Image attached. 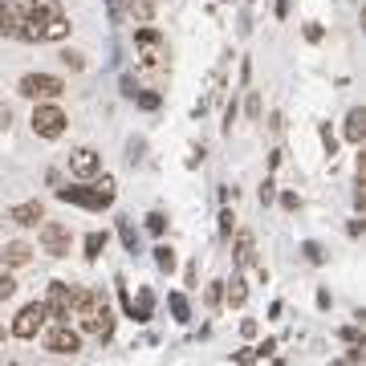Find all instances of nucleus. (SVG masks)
Returning a JSON list of instances; mask_svg holds the SVG:
<instances>
[{
	"mask_svg": "<svg viewBox=\"0 0 366 366\" xmlns=\"http://www.w3.org/2000/svg\"><path fill=\"white\" fill-rule=\"evenodd\" d=\"M65 122H69V118H65V110H61V106H37V110H33V131H37V135L41 138H61L65 135Z\"/></svg>",
	"mask_w": 366,
	"mask_h": 366,
	"instance_id": "obj_9",
	"label": "nucleus"
},
{
	"mask_svg": "<svg viewBox=\"0 0 366 366\" xmlns=\"http://www.w3.org/2000/svg\"><path fill=\"white\" fill-rule=\"evenodd\" d=\"M61 61H65L69 69H82V65H86V61H82V53H61Z\"/></svg>",
	"mask_w": 366,
	"mask_h": 366,
	"instance_id": "obj_28",
	"label": "nucleus"
},
{
	"mask_svg": "<svg viewBox=\"0 0 366 366\" xmlns=\"http://www.w3.org/2000/svg\"><path fill=\"white\" fill-rule=\"evenodd\" d=\"M122 305H127V314H131L135 321H147V318H151V305H155V297H151V289H142V293H138V301H135V297L122 289Z\"/></svg>",
	"mask_w": 366,
	"mask_h": 366,
	"instance_id": "obj_13",
	"label": "nucleus"
},
{
	"mask_svg": "<svg viewBox=\"0 0 366 366\" xmlns=\"http://www.w3.org/2000/svg\"><path fill=\"white\" fill-rule=\"evenodd\" d=\"M281 208H285V212H297V195H293V191H285V195H281Z\"/></svg>",
	"mask_w": 366,
	"mask_h": 366,
	"instance_id": "obj_29",
	"label": "nucleus"
},
{
	"mask_svg": "<svg viewBox=\"0 0 366 366\" xmlns=\"http://www.w3.org/2000/svg\"><path fill=\"white\" fill-rule=\"evenodd\" d=\"M0 257H4V265H8V269H21V265H29V261H33V248H29L25 240H12V244H4V252H0Z\"/></svg>",
	"mask_w": 366,
	"mask_h": 366,
	"instance_id": "obj_14",
	"label": "nucleus"
},
{
	"mask_svg": "<svg viewBox=\"0 0 366 366\" xmlns=\"http://www.w3.org/2000/svg\"><path fill=\"white\" fill-rule=\"evenodd\" d=\"M289 4H293V0H277V21H285V17H289Z\"/></svg>",
	"mask_w": 366,
	"mask_h": 366,
	"instance_id": "obj_31",
	"label": "nucleus"
},
{
	"mask_svg": "<svg viewBox=\"0 0 366 366\" xmlns=\"http://www.w3.org/2000/svg\"><path fill=\"white\" fill-rule=\"evenodd\" d=\"M8 220H12V224H21V228H37V224L45 220V208H41L37 200H29V204H17V208L8 212Z\"/></svg>",
	"mask_w": 366,
	"mask_h": 366,
	"instance_id": "obj_12",
	"label": "nucleus"
},
{
	"mask_svg": "<svg viewBox=\"0 0 366 366\" xmlns=\"http://www.w3.org/2000/svg\"><path fill=\"white\" fill-rule=\"evenodd\" d=\"M155 265H159L163 273H171V269H175V252H171L167 244H159V248H155Z\"/></svg>",
	"mask_w": 366,
	"mask_h": 366,
	"instance_id": "obj_22",
	"label": "nucleus"
},
{
	"mask_svg": "<svg viewBox=\"0 0 366 366\" xmlns=\"http://www.w3.org/2000/svg\"><path fill=\"white\" fill-rule=\"evenodd\" d=\"M45 318H49V310H45V301H33V305H25L17 318H12V338H37L41 334V325H45Z\"/></svg>",
	"mask_w": 366,
	"mask_h": 366,
	"instance_id": "obj_7",
	"label": "nucleus"
},
{
	"mask_svg": "<svg viewBox=\"0 0 366 366\" xmlns=\"http://www.w3.org/2000/svg\"><path fill=\"white\" fill-rule=\"evenodd\" d=\"M135 102L142 110H159V94L155 90H135Z\"/></svg>",
	"mask_w": 366,
	"mask_h": 366,
	"instance_id": "obj_23",
	"label": "nucleus"
},
{
	"mask_svg": "<svg viewBox=\"0 0 366 366\" xmlns=\"http://www.w3.org/2000/svg\"><path fill=\"white\" fill-rule=\"evenodd\" d=\"M45 310H49V318H57V321L74 318V285H65V281H49Z\"/></svg>",
	"mask_w": 366,
	"mask_h": 366,
	"instance_id": "obj_8",
	"label": "nucleus"
},
{
	"mask_svg": "<svg viewBox=\"0 0 366 366\" xmlns=\"http://www.w3.org/2000/svg\"><path fill=\"white\" fill-rule=\"evenodd\" d=\"M8 122H12V110H8V106L0 102V127H8Z\"/></svg>",
	"mask_w": 366,
	"mask_h": 366,
	"instance_id": "obj_33",
	"label": "nucleus"
},
{
	"mask_svg": "<svg viewBox=\"0 0 366 366\" xmlns=\"http://www.w3.org/2000/svg\"><path fill=\"white\" fill-rule=\"evenodd\" d=\"M163 228H167V216H163V212H151V216H147V232H155V236H159Z\"/></svg>",
	"mask_w": 366,
	"mask_h": 366,
	"instance_id": "obj_26",
	"label": "nucleus"
},
{
	"mask_svg": "<svg viewBox=\"0 0 366 366\" xmlns=\"http://www.w3.org/2000/svg\"><path fill=\"white\" fill-rule=\"evenodd\" d=\"M41 248L49 257H69V228L57 220H41Z\"/></svg>",
	"mask_w": 366,
	"mask_h": 366,
	"instance_id": "obj_10",
	"label": "nucleus"
},
{
	"mask_svg": "<svg viewBox=\"0 0 366 366\" xmlns=\"http://www.w3.org/2000/svg\"><path fill=\"white\" fill-rule=\"evenodd\" d=\"M0 338H4V325H0Z\"/></svg>",
	"mask_w": 366,
	"mask_h": 366,
	"instance_id": "obj_34",
	"label": "nucleus"
},
{
	"mask_svg": "<svg viewBox=\"0 0 366 366\" xmlns=\"http://www.w3.org/2000/svg\"><path fill=\"white\" fill-rule=\"evenodd\" d=\"M114 195H118V187H114L110 175H102L98 187H57V200H61V204H78V208H90V212L110 208Z\"/></svg>",
	"mask_w": 366,
	"mask_h": 366,
	"instance_id": "obj_4",
	"label": "nucleus"
},
{
	"mask_svg": "<svg viewBox=\"0 0 366 366\" xmlns=\"http://www.w3.org/2000/svg\"><path fill=\"white\" fill-rule=\"evenodd\" d=\"M167 305H171L175 321H187V318H191V310H187V297H183V293H171V297H167Z\"/></svg>",
	"mask_w": 366,
	"mask_h": 366,
	"instance_id": "obj_20",
	"label": "nucleus"
},
{
	"mask_svg": "<svg viewBox=\"0 0 366 366\" xmlns=\"http://www.w3.org/2000/svg\"><path fill=\"white\" fill-rule=\"evenodd\" d=\"M69 171H74L78 180H94V175L102 171V155H98V151H90V147L69 151Z\"/></svg>",
	"mask_w": 366,
	"mask_h": 366,
	"instance_id": "obj_11",
	"label": "nucleus"
},
{
	"mask_svg": "<svg viewBox=\"0 0 366 366\" xmlns=\"http://www.w3.org/2000/svg\"><path fill=\"white\" fill-rule=\"evenodd\" d=\"M321 142H325V155H334L338 142H334V135H330V127H321Z\"/></svg>",
	"mask_w": 366,
	"mask_h": 366,
	"instance_id": "obj_30",
	"label": "nucleus"
},
{
	"mask_svg": "<svg viewBox=\"0 0 366 366\" xmlns=\"http://www.w3.org/2000/svg\"><path fill=\"white\" fill-rule=\"evenodd\" d=\"M224 301H228L232 310H240V305L248 301V289H244V281H240V277H232V285L224 289Z\"/></svg>",
	"mask_w": 366,
	"mask_h": 366,
	"instance_id": "obj_16",
	"label": "nucleus"
},
{
	"mask_svg": "<svg viewBox=\"0 0 366 366\" xmlns=\"http://www.w3.org/2000/svg\"><path fill=\"white\" fill-rule=\"evenodd\" d=\"M102 248H106V232H90V236H86V257L98 261V257H102Z\"/></svg>",
	"mask_w": 366,
	"mask_h": 366,
	"instance_id": "obj_18",
	"label": "nucleus"
},
{
	"mask_svg": "<svg viewBox=\"0 0 366 366\" xmlns=\"http://www.w3.org/2000/svg\"><path fill=\"white\" fill-rule=\"evenodd\" d=\"M17 90L25 94V98L49 102V98H61V94H65V82H61V78H53V74H25Z\"/></svg>",
	"mask_w": 366,
	"mask_h": 366,
	"instance_id": "obj_6",
	"label": "nucleus"
},
{
	"mask_svg": "<svg viewBox=\"0 0 366 366\" xmlns=\"http://www.w3.org/2000/svg\"><path fill=\"white\" fill-rule=\"evenodd\" d=\"M45 350L49 354H57V358L78 354V350H82V330H74L69 321H57V325L45 334Z\"/></svg>",
	"mask_w": 366,
	"mask_h": 366,
	"instance_id": "obj_5",
	"label": "nucleus"
},
{
	"mask_svg": "<svg viewBox=\"0 0 366 366\" xmlns=\"http://www.w3.org/2000/svg\"><path fill=\"white\" fill-rule=\"evenodd\" d=\"M135 65L142 74H151V82H163V74H167V41H163L159 29L142 25L135 33Z\"/></svg>",
	"mask_w": 366,
	"mask_h": 366,
	"instance_id": "obj_3",
	"label": "nucleus"
},
{
	"mask_svg": "<svg viewBox=\"0 0 366 366\" xmlns=\"http://www.w3.org/2000/svg\"><path fill=\"white\" fill-rule=\"evenodd\" d=\"M220 232H224V236H232V212H224V216H220Z\"/></svg>",
	"mask_w": 366,
	"mask_h": 366,
	"instance_id": "obj_32",
	"label": "nucleus"
},
{
	"mask_svg": "<svg viewBox=\"0 0 366 366\" xmlns=\"http://www.w3.org/2000/svg\"><path fill=\"white\" fill-rule=\"evenodd\" d=\"M12 293H17V281H12L8 273H0V301H8Z\"/></svg>",
	"mask_w": 366,
	"mask_h": 366,
	"instance_id": "obj_27",
	"label": "nucleus"
},
{
	"mask_svg": "<svg viewBox=\"0 0 366 366\" xmlns=\"http://www.w3.org/2000/svg\"><path fill=\"white\" fill-rule=\"evenodd\" d=\"M74 318H78V330L98 342H106L114 334V314H110L106 297L94 289H74Z\"/></svg>",
	"mask_w": 366,
	"mask_h": 366,
	"instance_id": "obj_2",
	"label": "nucleus"
},
{
	"mask_svg": "<svg viewBox=\"0 0 366 366\" xmlns=\"http://www.w3.org/2000/svg\"><path fill=\"white\" fill-rule=\"evenodd\" d=\"M151 12H155V0H131V17H135V21L147 25V21H151Z\"/></svg>",
	"mask_w": 366,
	"mask_h": 366,
	"instance_id": "obj_21",
	"label": "nucleus"
},
{
	"mask_svg": "<svg viewBox=\"0 0 366 366\" xmlns=\"http://www.w3.org/2000/svg\"><path fill=\"white\" fill-rule=\"evenodd\" d=\"M363 135H366V110H350L346 114V142H363Z\"/></svg>",
	"mask_w": 366,
	"mask_h": 366,
	"instance_id": "obj_15",
	"label": "nucleus"
},
{
	"mask_svg": "<svg viewBox=\"0 0 366 366\" xmlns=\"http://www.w3.org/2000/svg\"><path fill=\"white\" fill-rule=\"evenodd\" d=\"M301 252H305V261H310V265H321V261H325L321 244H314V240H305V244H301Z\"/></svg>",
	"mask_w": 366,
	"mask_h": 366,
	"instance_id": "obj_24",
	"label": "nucleus"
},
{
	"mask_svg": "<svg viewBox=\"0 0 366 366\" xmlns=\"http://www.w3.org/2000/svg\"><path fill=\"white\" fill-rule=\"evenodd\" d=\"M0 37L53 45L69 37V17L57 0H0Z\"/></svg>",
	"mask_w": 366,
	"mask_h": 366,
	"instance_id": "obj_1",
	"label": "nucleus"
},
{
	"mask_svg": "<svg viewBox=\"0 0 366 366\" xmlns=\"http://www.w3.org/2000/svg\"><path fill=\"white\" fill-rule=\"evenodd\" d=\"M118 236H122V244H127V252H138V232L131 228V220H118Z\"/></svg>",
	"mask_w": 366,
	"mask_h": 366,
	"instance_id": "obj_19",
	"label": "nucleus"
},
{
	"mask_svg": "<svg viewBox=\"0 0 366 366\" xmlns=\"http://www.w3.org/2000/svg\"><path fill=\"white\" fill-rule=\"evenodd\" d=\"M204 297H208V305H220V301H224V281H212Z\"/></svg>",
	"mask_w": 366,
	"mask_h": 366,
	"instance_id": "obj_25",
	"label": "nucleus"
},
{
	"mask_svg": "<svg viewBox=\"0 0 366 366\" xmlns=\"http://www.w3.org/2000/svg\"><path fill=\"white\" fill-rule=\"evenodd\" d=\"M236 261H240V265H252V236H248V232L236 236Z\"/></svg>",
	"mask_w": 366,
	"mask_h": 366,
	"instance_id": "obj_17",
	"label": "nucleus"
}]
</instances>
